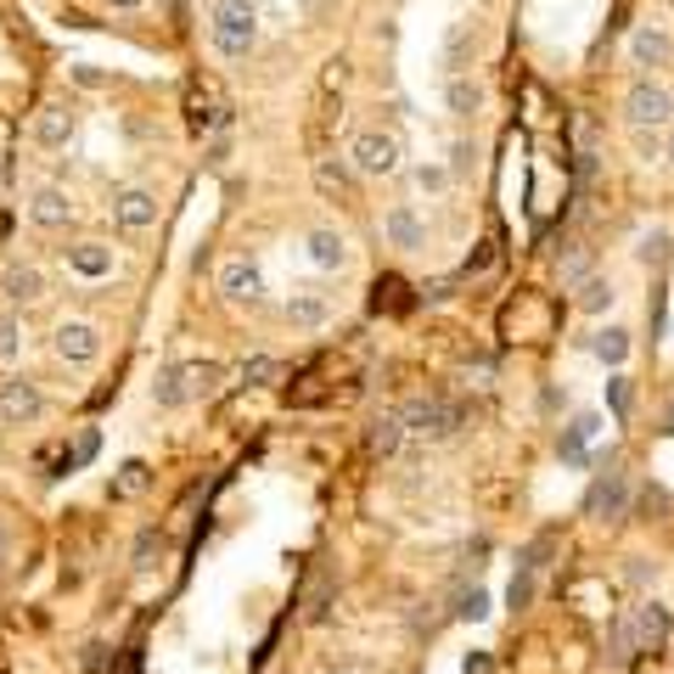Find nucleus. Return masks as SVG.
Here are the masks:
<instances>
[{"mask_svg":"<svg viewBox=\"0 0 674 674\" xmlns=\"http://www.w3.org/2000/svg\"><path fill=\"white\" fill-rule=\"evenodd\" d=\"M607 404H613L619 422L629 416V377H607Z\"/></svg>","mask_w":674,"mask_h":674,"instance_id":"e433bc0d","label":"nucleus"},{"mask_svg":"<svg viewBox=\"0 0 674 674\" xmlns=\"http://www.w3.org/2000/svg\"><path fill=\"white\" fill-rule=\"evenodd\" d=\"M663 163H669V168H674V129H669V135H663Z\"/></svg>","mask_w":674,"mask_h":674,"instance_id":"a18cd8bd","label":"nucleus"},{"mask_svg":"<svg viewBox=\"0 0 674 674\" xmlns=\"http://www.w3.org/2000/svg\"><path fill=\"white\" fill-rule=\"evenodd\" d=\"M383 242H388V248H399V253L427 248V225H422V214L411 209V202H394V209L383 214Z\"/></svg>","mask_w":674,"mask_h":674,"instance_id":"f8f14e48","label":"nucleus"},{"mask_svg":"<svg viewBox=\"0 0 674 674\" xmlns=\"http://www.w3.org/2000/svg\"><path fill=\"white\" fill-rule=\"evenodd\" d=\"M7 562H12V528L0 523V567H7Z\"/></svg>","mask_w":674,"mask_h":674,"instance_id":"79ce46f5","label":"nucleus"},{"mask_svg":"<svg viewBox=\"0 0 674 674\" xmlns=\"http://www.w3.org/2000/svg\"><path fill=\"white\" fill-rule=\"evenodd\" d=\"M466 674H489V658H484V652H472V658H466Z\"/></svg>","mask_w":674,"mask_h":674,"instance_id":"c03bdc74","label":"nucleus"},{"mask_svg":"<svg viewBox=\"0 0 674 674\" xmlns=\"http://www.w3.org/2000/svg\"><path fill=\"white\" fill-rule=\"evenodd\" d=\"M158 557H163L158 528H141V534H135V551H129V567H135V573H152V567H158Z\"/></svg>","mask_w":674,"mask_h":674,"instance_id":"cd10ccee","label":"nucleus"},{"mask_svg":"<svg viewBox=\"0 0 674 674\" xmlns=\"http://www.w3.org/2000/svg\"><path fill=\"white\" fill-rule=\"evenodd\" d=\"M445 108H450L455 118H472V113L484 108V85L466 79V74H450V85H445Z\"/></svg>","mask_w":674,"mask_h":674,"instance_id":"4be33fe9","label":"nucleus"},{"mask_svg":"<svg viewBox=\"0 0 674 674\" xmlns=\"http://www.w3.org/2000/svg\"><path fill=\"white\" fill-rule=\"evenodd\" d=\"M629 512V478L613 466L607 478H596V489L585 495V517H601V523H613V517H624Z\"/></svg>","mask_w":674,"mask_h":674,"instance_id":"ddd939ff","label":"nucleus"},{"mask_svg":"<svg viewBox=\"0 0 674 674\" xmlns=\"http://www.w3.org/2000/svg\"><path fill=\"white\" fill-rule=\"evenodd\" d=\"M624 585H629V590H652V585H658V562H652V557H629V562H624Z\"/></svg>","mask_w":674,"mask_h":674,"instance_id":"2f4dec72","label":"nucleus"},{"mask_svg":"<svg viewBox=\"0 0 674 674\" xmlns=\"http://www.w3.org/2000/svg\"><path fill=\"white\" fill-rule=\"evenodd\" d=\"M629 624H635V647H663V640H669V629H674V613H669V607L658 601V596H640L635 607H629Z\"/></svg>","mask_w":674,"mask_h":674,"instance_id":"9b49d317","label":"nucleus"},{"mask_svg":"<svg viewBox=\"0 0 674 674\" xmlns=\"http://www.w3.org/2000/svg\"><path fill=\"white\" fill-rule=\"evenodd\" d=\"M399 158H404V147H399L394 129H360L354 147H349L354 175H365V180H388V175H399Z\"/></svg>","mask_w":674,"mask_h":674,"instance_id":"f03ea898","label":"nucleus"},{"mask_svg":"<svg viewBox=\"0 0 674 674\" xmlns=\"http://www.w3.org/2000/svg\"><path fill=\"white\" fill-rule=\"evenodd\" d=\"M101 7H108V12H141L147 0H101Z\"/></svg>","mask_w":674,"mask_h":674,"instance_id":"a19ab883","label":"nucleus"},{"mask_svg":"<svg viewBox=\"0 0 674 674\" xmlns=\"http://www.w3.org/2000/svg\"><path fill=\"white\" fill-rule=\"evenodd\" d=\"M624 51H629L635 67H652V74H658V67H674V34L658 28V23H640V28L629 34Z\"/></svg>","mask_w":674,"mask_h":674,"instance_id":"1a4fd4ad","label":"nucleus"},{"mask_svg":"<svg viewBox=\"0 0 674 674\" xmlns=\"http://www.w3.org/2000/svg\"><path fill=\"white\" fill-rule=\"evenodd\" d=\"M326 607H332V579H315V596H310V619L315 624L326 619Z\"/></svg>","mask_w":674,"mask_h":674,"instance_id":"ea45409f","label":"nucleus"},{"mask_svg":"<svg viewBox=\"0 0 674 674\" xmlns=\"http://www.w3.org/2000/svg\"><path fill=\"white\" fill-rule=\"evenodd\" d=\"M590 276V248H573L567 259H562V287H579Z\"/></svg>","mask_w":674,"mask_h":674,"instance_id":"72a5a7b5","label":"nucleus"},{"mask_svg":"<svg viewBox=\"0 0 674 674\" xmlns=\"http://www.w3.org/2000/svg\"><path fill=\"white\" fill-rule=\"evenodd\" d=\"M17 349H23V321L17 315H0V365L17 360Z\"/></svg>","mask_w":674,"mask_h":674,"instance_id":"473e14b6","label":"nucleus"},{"mask_svg":"<svg viewBox=\"0 0 674 674\" xmlns=\"http://www.w3.org/2000/svg\"><path fill=\"white\" fill-rule=\"evenodd\" d=\"M209 46L225 62H248L259 46V7L253 0H214L209 12Z\"/></svg>","mask_w":674,"mask_h":674,"instance_id":"f257e3e1","label":"nucleus"},{"mask_svg":"<svg viewBox=\"0 0 674 674\" xmlns=\"http://www.w3.org/2000/svg\"><path fill=\"white\" fill-rule=\"evenodd\" d=\"M108 214H113V225H118V230L141 236V230H152V225H158V197H152L147 186H118V191L108 197Z\"/></svg>","mask_w":674,"mask_h":674,"instance_id":"20e7f679","label":"nucleus"},{"mask_svg":"<svg viewBox=\"0 0 674 674\" xmlns=\"http://www.w3.org/2000/svg\"><path fill=\"white\" fill-rule=\"evenodd\" d=\"M85 674H101V647H85Z\"/></svg>","mask_w":674,"mask_h":674,"instance_id":"37998d69","label":"nucleus"},{"mask_svg":"<svg viewBox=\"0 0 674 674\" xmlns=\"http://www.w3.org/2000/svg\"><path fill=\"white\" fill-rule=\"evenodd\" d=\"M315 180H321L326 191H344V186H349V175H344V163H321V168H315Z\"/></svg>","mask_w":674,"mask_h":674,"instance_id":"58836bf2","label":"nucleus"},{"mask_svg":"<svg viewBox=\"0 0 674 674\" xmlns=\"http://www.w3.org/2000/svg\"><path fill=\"white\" fill-rule=\"evenodd\" d=\"M506 601H512V607H528V601H534V567H523V573H517L512 590H506Z\"/></svg>","mask_w":674,"mask_h":674,"instance_id":"4c0bfd02","label":"nucleus"},{"mask_svg":"<svg viewBox=\"0 0 674 674\" xmlns=\"http://www.w3.org/2000/svg\"><path fill=\"white\" fill-rule=\"evenodd\" d=\"M74 197H67L62 186H40V191H34L28 197V225L34 230H67V225H74Z\"/></svg>","mask_w":674,"mask_h":674,"instance_id":"9d476101","label":"nucleus"},{"mask_svg":"<svg viewBox=\"0 0 674 674\" xmlns=\"http://www.w3.org/2000/svg\"><path fill=\"white\" fill-rule=\"evenodd\" d=\"M455 619H466V624L489 619V596H484V590H466V596H461V607H455Z\"/></svg>","mask_w":674,"mask_h":674,"instance_id":"c9c22d12","label":"nucleus"},{"mask_svg":"<svg viewBox=\"0 0 674 674\" xmlns=\"http://www.w3.org/2000/svg\"><path fill=\"white\" fill-rule=\"evenodd\" d=\"M180 371H186L191 399H209V394L225 383V365H220V360H180Z\"/></svg>","mask_w":674,"mask_h":674,"instance_id":"393cba45","label":"nucleus"},{"mask_svg":"<svg viewBox=\"0 0 674 674\" xmlns=\"http://www.w3.org/2000/svg\"><path fill=\"white\" fill-rule=\"evenodd\" d=\"M669 259H674V236H669L663 225H652V230H640V236H635V264L663 270Z\"/></svg>","mask_w":674,"mask_h":674,"instance_id":"5701e85b","label":"nucleus"},{"mask_svg":"<svg viewBox=\"0 0 674 674\" xmlns=\"http://www.w3.org/2000/svg\"><path fill=\"white\" fill-rule=\"evenodd\" d=\"M276 377H282V360H276V354H253V360H242V383L264 388V383H276Z\"/></svg>","mask_w":674,"mask_h":674,"instance_id":"7c9ffc66","label":"nucleus"},{"mask_svg":"<svg viewBox=\"0 0 674 674\" xmlns=\"http://www.w3.org/2000/svg\"><path fill=\"white\" fill-rule=\"evenodd\" d=\"M399 416H404V427H411L416 438H433V445L461 427V411H455V404H445V399H411Z\"/></svg>","mask_w":674,"mask_h":674,"instance_id":"423d86ee","label":"nucleus"},{"mask_svg":"<svg viewBox=\"0 0 674 674\" xmlns=\"http://www.w3.org/2000/svg\"><path fill=\"white\" fill-rule=\"evenodd\" d=\"M147 484H152V466H147V461H124L118 478H113V495L135 500V495H147Z\"/></svg>","mask_w":674,"mask_h":674,"instance_id":"bb28decb","label":"nucleus"},{"mask_svg":"<svg viewBox=\"0 0 674 674\" xmlns=\"http://www.w3.org/2000/svg\"><path fill=\"white\" fill-rule=\"evenodd\" d=\"M40 416H46L40 383H28V377H7V383H0V422H7V427H34Z\"/></svg>","mask_w":674,"mask_h":674,"instance_id":"39448f33","label":"nucleus"},{"mask_svg":"<svg viewBox=\"0 0 674 674\" xmlns=\"http://www.w3.org/2000/svg\"><path fill=\"white\" fill-rule=\"evenodd\" d=\"M67 270H74L79 282L113 276V248H108V242H74V248H67Z\"/></svg>","mask_w":674,"mask_h":674,"instance_id":"f3484780","label":"nucleus"},{"mask_svg":"<svg viewBox=\"0 0 674 674\" xmlns=\"http://www.w3.org/2000/svg\"><path fill=\"white\" fill-rule=\"evenodd\" d=\"M404 416L399 411H383V416H371V433H365V445L377 450V455H399V445H404Z\"/></svg>","mask_w":674,"mask_h":674,"instance_id":"aec40b11","label":"nucleus"},{"mask_svg":"<svg viewBox=\"0 0 674 674\" xmlns=\"http://www.w3.org/2000/svg\"><path fill=\"white\" fill-rule=\"evenodd\" d=\"M590 349H596V360H601V365H613V371H619V365L629 360V349H635V344H629V332H624V326H601V332L590 337Z\"/></svg>","mask_w":674,"mask_h":674,"instance_id":"b1692460","label":"nucleus"},{"mask_svg":"<svg viewBox=\"0 0 674 674\" xmlns=\"http://www.w3.org/2000/svg\"><path fill=\"white\" fill-rule=\"evenodd\" d=\"M585 438H590V433H585L579 422H573V427L562 433V461H567V466H579V461H585Z\"/></svg>","mask_w":674,"mask_h":674,"instance_id":"f704fd0d","label":"nucleus"},{"mask_svg":"<svg viewBox=\"0 0 674 674\" xmlns=\"http://www.w3.org/2000/svg\"><path fill=\"white\" fill-rule=\"evenodd\" d=\"M326 321H332V303L321 292H292L287 298V326L292 332H321Z\"/></svg>","mask_w":674,"mask_h":674,"instance_id":"a211bd4d","label":"nucleus"},{"mask_svg":"<svg viewBox=\"0 0 674 674\" xmlns=\"http://www.w3.org/2000/svg\"><path fill=\"white\" fill-rule=\"evenodd\" d=\"M629 147H635L640 163H663V129H640V124H629Z\"/></svg>","mask_w":674,"mask_h":674,"instance_id":"c756f323","label":"nucleus"},{"mask_svg":"<svg viewBox=\"0 0 674 674\" xmlns=\"http://www.w3.org/2000/svg\"><path fill=\"white\" fill-rule=\"evenodd\" d=\"M0 298H7L12 310L40 303V298H46V270L28 264V259H7V264H0Z\"/></svg>","mask_w":674,"mask_h":674,"instance_id":"0eeeda50","label":"nucleus"},{"mask_svg":"<svg viewBox=\"0 0 674 674\" xmlns=\"http://www.w3.org/2000/svg\"><path fill=\"white\" fill-rule=\"evenodd\" d=\"M152 399H158V411H180V404H191V388H186V371H180V360L158 371Z\"/></svg>","mask_w":674,"mask_h":674,"instance_id":"412c9836","label":"nucleus"},{"mask_svg":"<svg viewBox=\"0 0 674 674\" xmlns=\"http://www.w3.org/2000/svg\"><path fill=\"white\" fill-rule=\"evenodd\" d=\"M472 46H478V28H472V23H455L450 40H445V62H450V67H466Z\"/></svg>","mask_w":674,"mask_h":674,"instance_id":"c85d7f7f","label":"nucleus"},{"mask_svg":"<svg viewBox=\"0 0 674 674\" xmlns=\"http://www.w3.org/2000/svg\"><path fill=\"white\" fill-rule=\"evenodd\" d=\"M220 292H225L230 303H259V298H264L259 264H253V259H225V264H220Z\"/></svg>","mask_w":674,"mask_h":674,"instance_id":"4468645a","label":"nucleus"},{"mask_svg":"<svg viewBox=\"0 0 674 674\" xmlns=\"http://www.w3.org/2000/svg\"><path fill=\"white\" fill-rule=\"evenodd\" d=\"M51 349H57L62 365H96V354H101V332H96L90 321H57Z\"/></svg>","mask_w":674,"mask_h":674,"instance_id":"6e6552de","label":"nucleus"},{"mask_svg":"<svg viewBox=\"0 0 674 674\" xmlns=\"http://www.w3.org/2000/svg\"><path fill=\"white\" fill-rule=\"evenodd\" d=\"M573 303H579V315H607L619 303V287H613V276H585L579 287H573Z\"/></svg>","mask_w":674,"mask_h":674,"instance_id":"6ab92c4d","label":"nucleus"},{"mask_svg":"<svg viewBox=\"0 0 674 674\" xmlns=\"http://www.w3.org/2000/svg\"><path fill=\"white\" fill-rule=\"evenodd\" d=\"M674 118V90L658 85V79H635L624 90V124H640V129H663Z\"/></svg>","mask_w":674,"mask_h":674,"instance_id":"7ed1b4c3","label":"nucleus"},{"mask_svg":"<svg viewBox=\"0 0 674 674\" xmlns=\"http://www.w3.org/2000/svg\"><path fill=\"white\" fill-rule=\"evenodd\" d=\"M411 180H416V191H427V197H445L450 180H455V168H450V163H416Z\"/></svg>","mask_w":674,"mask_h":674,"instance_id":"a878e982","label":"nucleus"},{"mask_svg":"<svg viewBox=\"0 0 674 674\" xmlns=\"http://www.w3.org/2000/svg\"><path fill=\"white\" fill-rule=\"evenodd\" d=\"M303 253H310L315 270H349V236L344 230H332V225H315L310 236H303Z\"/></svg>","mask_w":674,"mask_h":674,"instance_id":"2eb2a0df","label":"nucleus"},{"mask_svg":"<svg viewBox=\"0 0 674 674\" xmlns=\"http://www.w3.org/2000/svg\"><path fill=\"white\" fill-rule=\"evenodd\" d=\"M67 141H74V113H67L62 101H46V108L34 113V147H46V152H62Z\"/></svg>","mask_w":674,"mask_h":674,"instance_id":"dca6fc26","label":"nucleus"},{"mask_svg":"<svg viewBox=\"0 0 674 674\" xmlns=\"http://www.w3.org/2000/svg\"><path fill=\"white\" fill-rule=\"evenodd\" d=\"M332 674H360V669H332Z\"/></svg>","mask_w":674,"mask_h":674,"instance_id":"de8ad7c7","label":"nucleus"},{"mask_svg":"<svg viewBox=\"0 0 674 674\" xmlns=\"http://www.w3.org/2000/svg\"><path fill=\"white\" fill-rule=\"evenodd\" d=\"M663 433H674V404H669V416H663Z\"/></svg>","mask_w":674,"mask_h":674,"instance_id":"49530a36","label":"nucleus"}]
</instances>
